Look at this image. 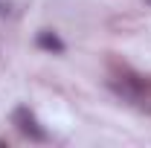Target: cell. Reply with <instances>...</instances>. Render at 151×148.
Here are the masks:
<instances>
[{"instance_id":"cell-3","label":"cell","mask_w":151,"mask_h":148,"mask_svg":"<svg viewBox=\"0 0 151 148\" xmlns=\"http://www.w3.org/2000/svg\"><path fill=\"white\" fill-rule=\"evenodd\" d=\"M35 47L38 50H44V52H52V55H64L67 52V44L58 38V32L52 29H41L35 35Z\"/></svg>"},{"instance_id":"cell-4","label":"cell","mask_w":151,"mask_h":148,"mask_svg":"<svg viewBox=\"0 0 151 148\" xmlns=\"http://www.w3.org/2000/svg\"><path fill=\"white\" fill-rule=\"evenodd\" d=\"M12 15V3L9 0H0V18H9Z\"/></svg>"},{"instance_id":"cell-5","label":"cell","mask_w":151,"mask_h":148,"mask_svg":"<svg viewBox=\"0 0 151 148\" xmlns=\"http://www.w3.org/2000/svg\"><path fill=\"white\" fill-rule=\"evenodd\" d=\"M0 148H6V139H0Z\"/></svg>"},{"instance_id":"cell-6","label":"cell","mask_w":151,"mask_h":148,"mask_svg":"<svg viewBox=\"0 0 151 148\" xmlns=\"http://www.w3.org/2000/svg\"><path fill=\"white\" fill-rule=\"evenodd\" d=\"M145 3H148V6H151V0H145Z\"/></svg>"},{"instance_id":"cell-1","label":"cell","mask_w":151,"mask_h":148,"mask_svg":"<svg viewBox=\"0 0 151 148\" xmlns=\"http://www.w3.org/2000/svg\"><path fill=\"white\" fill-rule=\"evenodd\" d=\"M108 87L122 102H128V105L139 108V111H151V84H148V78H142L137 73H119L108 81Z\"/></svg>"},{"instance_id":"cell-2","label":"cell","mask_w":151,"mask_h":148,"mask_svg":"<svg viewBox=\"0 0 151 148\" xmlns=\"http://www.w3.org/2000/svg\"><path fill=\"white\" fill-rule=\"evenodd\" d=\"M12 125H15L18 134L23 137V139H29V142H50L47 128L38 122L35 111H32L29 105H18V108L12 111Z\"/></svg>"}]
</instances>
